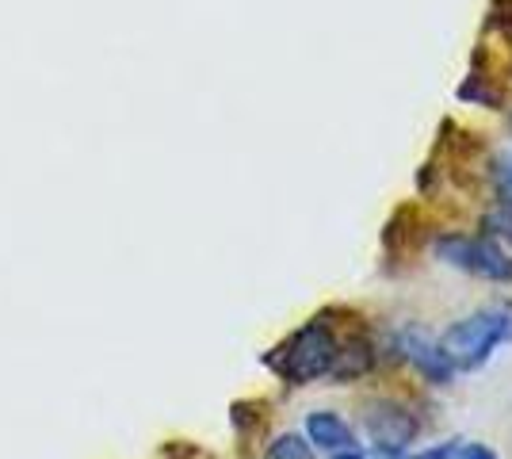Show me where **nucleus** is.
Wrapping results in <instances>:
<instances>
[{
  "mask_svg": "<svg viewBox=\"0 0 512 459\" xmlns=\"http://www.w3.org/2000/svg\"><path fill=\"white\" fill-rule=\"evenodd\" d=\"M436 257L463 272L474 280H486V284H512V257L501 249L497 238L486 234H440L432 241Z\"/></svg>",
  "mask_w": 512,
  "mask_h": 459,
  "instance_id": "3",
  "label": "nucleus"
},
{
  "mask_svg": "<svg viewBox=\"0 0 512 459\" xmlns=\"http://www.w3.org/2000/svg\"><path fill=\"white\" fill-rule=\"evenodd\" d=\"M341 333L329 322V314L310 318L291 337H283L276 349L264 352V368L287 387H310L318 379H329L337 352H341Z\"/></svg>",
  "mask_w": 512,
  "mask_h": 459,
  "instance_id": "1",
  "label": "nucleus"
},
{
  "mask_svg": "<svg viewBox=\"0 0 512 459\" xmlns=\"http://www.w3.org/2000/svg\"><path fill=\"white\" fill-rule=\"evenodd\" d=\"M482 226L490 230V238H501V241H509V245H512V196L497 199Z\"/></svg>",
  "mask_w": 512,
  "mask_h": 459,
  "instance_id": "9",
  "label": "nucleus"
},
{
  "mask_svg": "<svg viewBox=\"0 0 512 459\" xmlns=\"http://www.w3.org/2000/svg\"><path fill=\"white\" fill-rule=\"evenodd\" d=\"M375 360H379V352H375V341H371L367 333H348V337L341 341V352H337V364H333L329 379H337V383H352V379H363V375H371Z\"/></svg>",
  "mask_w": 512,
  "mask_h": 459,
  "instance_id": "7",
  "label": "nucleus"
},
{
  "mask_svg": "<svg viewBox=\"0 0 512 459\" xmlns=\"http://www.w3.org/2000/svg\"><path fill=\"white\" fill-rule=\"evenodd\" d=\"M455 459H501L493 452L490 444H478V440H459V448H455Z\"/></svg>",
  "mask_w": 512,
  "mask_h": 459,
  "instance_id": "10",
  "label": "nucleus"
},
{
  "mask_svg": "<svg viewBox=\"0 0 512 459\" xmlns=\"http://www.w3.org/2000/svg\"><path fill=\"white\" fill-rule=\"evenodd\" d=\"M455 448H459V440H444V444H432V448L413 452L409 459H455Z\"/></svg>",
  "mask_w": 512,
  "mask_h": 459,
  "instance_id": "12",
  "label": "nucleus"
},
{
  "mask_svg": "<svg viewBox=\"0 0 512 459\" xmlns=\"http://www.w3.org/2000/svg\"><path fill=\"white\" fill-rule=\"evenodd\" d=\"M394 345H398V356H402L425 383H432V387H451V383H455V375L459 372L451 368L448 356L440 352V345H436L428 333H421V329H406V333H398Z\"/></svg>",
  "mask_w": 512,
  "mask_h": 459,
  "instance_id": "5",
  "label": "nucleus"
},
{
  "mask_svg": "<svg viewBox=\"0 0 512 459\" xmlns=\"http://www.w3.org/2000/svg\"><path fill=\"white\" fill-rule=\"evenodd\" d=\"M512 341V310L490 306V310H474L467 318L451 322L440 333V352L448 356L455 372H482L493 360V352Z\"/></svg>",
  "mask_w": 512,
  "mask_h": 459,
  "instance_id": "2",
  "label": "nucleus"
},
{
  "mask_svg": "<svg viewBox=\"0 0 512 459\" xmlns=\"http://www.w3.org/2000/svg\"><path fill=\"white\" fill-rule=\"evenodd\" d=\"M363 433L371 437V448L409 452V444L421 437V421L406 402L375 398V402L363 406Z\"/></svg>",
  "mask_w": 512,
  "mask_h": 459,
  "instance_id": "4",
  "label": "nucleus"
},
{
  "mask_svg": "<svg viewBox=\"0 0 512 459\" xmlns=\"http://www.w3.org/2000/svg\"><path fill=\"white\" fill-rule=\"evenodd\" d=\"M264 459H318V448L306 437H299V433H283V437L268 444Z\"/></svg>",
  "mask_w": 512,
  "mask_h": 459,
  "instance_id": "8",
  "label": "nucleus"
},
{
  "mask_svg": "<svg viewBox=\"0 0 512 459\" xmlns=\"http://www.w3.org/2000/svg\"><path fill=\"white\" fill-rule=\"evenodd\" d=\"M497 180H501V188L512 196V157H501V161H497Z\"/></svg>",
  "mask_w": 512,
  "mask_h": 459,
  "instance_id": "13",
  "label": "nucleus"
},
{
  "mask_svg": "<svg viewBox=\"0 0 512 459\" xmlns=\"http://www.w3.org/2000/svg\"><path fill=\"white\" fill-rule=\"evenodd\" d=\"M509 131H512V119H509Z\"/></svg>",
  "mask_w": 512,
  "mask_h": 459,
  "instance_id": "14",
  "label": "nucleus"
},
{
  "mask_svg": "<svg viewBox=\"0 0 512 459\" xmlns=\"http://www.w3.org/2000/svg\"><path fill=\"white\" fill-rule=\"evenodd\" d=\"M333 459H406V452H386V448H371V452H363L360 444H356V448H348V452H337Z\"/></svg>",
  "mask_w": 512,
  "mask_h": 459,
  "instance_id": "11",
  "label": "nucleus"
},
{
  "mask_svg": "<svg viewBox=\"0 0 512 459\" xmlns=\"http://www.w3.org/2000/svg\"><path fill=\"white\" fill-rule=\"evenodd\" d=\"M306 440H310L318 452L337 456V452L356 448V429H352L337 410H314V414H306Z\"/></svg>",
  "mask_w": 512,
  "mask_h": 459,
  "instance_id": "6",
  "label": "nucleus"
}]
</instances>
